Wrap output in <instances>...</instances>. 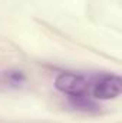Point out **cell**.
<instances>
[{
  "instance_id": "3",
  "label": "cell",
  "mask_w": 122,
  "mask_h": 123,
  "mask_svg": "<svg viewBox=\"0 0 122 123\" xmlns=\"http://www.w3.org/2000/svg\"><path fill=\"white\" fill-rule=\"evenodd\" d=\"M69 102L70 105L82 112H98L99 106L95 103V100L92 99L89 94H82V96H69Z\"/></svg>"
},
{
  "instance_id": "1",
  "label": "cell",
  "mask_w": 122,
  "mask_h": 123,
  "mask_svg": "<svg viewBox=\"0 0 122 123\" xmlns=\"http://www.w3.org/2000/svg\"><path fill=\"white\" fill-rule=\"evenodd\" d=\"M55 87L59 92L69 96H82L89 94L92 83L82 74L76 73H61L55 79Z\"/></svg>"
},
{
  "instance_id": "2",
  "label": "cell",
  "mask_w": 122,
  "mask_h": 123,
  "mask_svg": "<svg viewBox=\"0 0 122 123\" xmlns=\"http://www.w3.org/2000/svg\"><path fill=\"white\" fill-rule=\"evenodd\" d=\"M92 97L98 100H111L118 97L122 92V79L118 74H103L91 87Z\"/></svg>"
}]
</instances>
